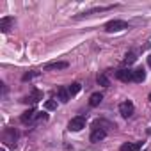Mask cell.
Segmentation results:
<instances>
[{
    "label": "cell",
    "mask_w": 151,
    "mask_h": 151,
    "mask_svg": "<svg viewBox=\"0 0 151 151\" xmlns=\"http://www.w3.org/2000/svg\"><path fill=\"white\" fill-rule=\"evenodd\" d=\"M124 29H128V23L123 22V20H112L105 25L107 32H119V30H124Z\"/></svg>",
    "instance_id": "1"
},
{
    "label": "cell",
    "mask_w": 151,
    "mask_h": 151,
    "mask_svg": "<svg viewBox=\"0 0 151 151\" xmlns=\"http://www.w3.org/2000/svg\"><path fill=\"white\" fill-rule=\"evenodd\" d=\"M84 126H86V117H82V116L73 117V119L69 121V124H68V128H69L71 132H80Z\"/></svg>",
    "instance_id": "2"
},
{
    "label": "cell",
    "mask_w": 151,
    "mask_h": 151,
    "mask_svg": "<svg viewBox=\"0 0 151 151\" xmlns=\"http://www.w3.org/2000/svg\"><path fill=\"white\" fill-rule=\"evenodd\" d=\"M119 112H121L123 117H130V116L133 114V103H132V101H123V103L119 105Z\"/></svg>",
    "instance_id": "3"
},
{
    "label": "cell",
    "mask_w": 151,
    "mask_h": 151,
    "mask_svg": "<svg viewBox=\"0 0 151 151\" xmlns=\"http://www.w3.org/2000/svg\"><path fill=\"white\" fill-rule=\"evenodd\" d=\"M116 77H117L121 82H132V80H133V71H130V69H119V71L116 73Z\"/></svg>",
    "instance_id": "4"
},
{
    "label": "cell",
    "mask_w": 151,
    "mask_h": 151,
    "mask_svg": "<svg viewBox=\"0 0 151 151\" xmlns=\"http://www.w3.org/2000/svg\"><path fill=\"white\" fill-rule=\"evenodd\" d=\"M4 142H9V144H14V140H16V137H18V133H16V130L14 128H7L6 132H4Z\"/></svg>",
    "instance_id": "5"
},
{
    "label": "cell",
    "mask_w": 151,
    "mask_h": 151,
    "mask_svg": "<svg viewBox=\"0 0 151 151\" xmlns=\"http://www.w3.org/2000/svg\"><path fill=\"white\" fill-rule=\"evenodd\" d=\"M39 100H43V93H41V91H37V89H34V91H32V94H30V96H27L23 101H25V103H37Z\"/></svg>",
    "instance_id": "6"
},
{
    "label": "cell",
    "mask_w": 151,
    "mask_h": 151,
    "mask_svg": "<svg viewBox=\"0 0 151 151\" xmlns=\"http://www.w3.org/2000/svg\"><path fill=\"white\" fill-rule=\"evenodd\" d=\"M105 135H107V133H105L101 128H94L93 133H91V142H100V140L105 139Z\"/></svg>",
    "instance_id": "7"
},
{
    "label": "cell",
    "mask_w": 151,
    "mask_h": 151,
    "mask_svg": "<svg viewBox=\"0 0 151 151\" xmlns=\"http://www.w3.org/2000/svg\"><path fill=\"white\" fill-rule=\"evenodd\" d=\"M13 23H14L13 18H2V20H0V30H2V32H9Z\"/></svg>",
    "instance_id": "8"
},
{
    "label": "cell",
    "mask_w": 151,
    "mask_h": 151,
    "mask_svg": "<svg viewBox=\"0 0 151 151\" xmlns=\"http://www.w3.org/2000/svg\"><path fill=\"white\" fill-rule=\"evenodd\" d=\"M101 100H103V94L94 93V94H91V98H89V105H91V107H98V105L101 103Z\"/></svg>",
    "instance_id": "9"
},
{
    "label": "cell",
    "mask_w": 151,
    "mask_h": 151,
    "mask_svg": "<svg viewBox=\"0 0 151 151\" xmlns=\"http://www.w3.org/2000/svg\"><path fill=\"white\" fill-rule=\"evenodd\" d=\"M64 68H68V62H50V64L45 66L46 71H50V69H64Z\"/></svg>",
    "instance_id": "10"
},
{
    "label": "cell",
    "mask_w": 151,
    "mask_h": 151,
    "mask_svg": "<svg viewBox=\"0 0 151 151\" xmlns=\"http://www.w3.org/2000/svg\"><path fill=\"white\" fill-rule=\"evenodd\" d=\"M57 96H59V100H60L62 103H66V101L69 100V93H68V89H64V87H59V89H57Z\"/></svg>",
    "instance_id": "11"
},
{
    "label": "cell",
    "mask_w": 151,
    "mask_h": 151,
    "mask_svg": "<svg viewBox=\"0 0 151 151\" xmlns=\"http://www.w3.org/2000/svg\"><path fill=\"white\" fill-rule=\"evenodd\" d=\"M144 78H146L144 69H135L133 71V82H144Z\"/></svg>",
    "instance_id": "12"
},
{
    "label": "cell",
    "mask_w": 151,
    "mask_h": 151,
    "mask_svg": "<svg viewBox=\"0 0 151 151\" xmlns=\"http://www.w3.org/2000/svg\"><path fill=\"white\" fill-rule=\"evenodd\" d=\"M34 116H36V110H34V109H30V110H27V112H23V116H22V121H23V123H29V121H34Z\"/></svg>",
    "instance_id": "13"
},
{
    "label": "cell",
    "mask_w": 151,
    "mask_h": 151,
    "mask_svg": "<svg viewBox=\"0 0 151 151\" xmlns=\"http://www.w3.org/2000/svg\"><path fill=\"white\" fill-rule=\"evenodd\" d=\"M80 89H82L80 84H71V86L68 87V93H69V96H75V94H78V93H80Z\"/></svg>",
    "instance_id": "14"
},
{
    "label": "cell",
    "mask_w": 151,
    "mask_h": 151,
    "mask_svg": "<svg viewBox=\"0 0 151 151\" xmlns=\"http://www.w3.org/2000/svg\"><path fill=\"white\" fill-rule=\"evenodd\" d=\"M139 147H140L139 142H137V144H130V142H126V144L121 146V151H137Z\"/></svg>",
    "instance_id": "15"
},
{
    "label": "cell",
    "mask_w": 151,
    "mask_h": 151,
    "mask_svg": "<svg viewBox=\"0 0 151 151\" xmlns=\"http://www.w3.org/2000/svg\"><path fill=\"white\" fill-rule=\"evenodd\" d=\"M96 80H98V84L103 86V87H109V86H110V82H109V78L105 77V75H98V78H96Z\"/></svg>",
    "instance_id": "16"
},
{
    "label": "cell",
    "mask_w": 151,
    "mask_h": 151,
    "mask_svg": "<svg viewBox=\"0 0 151 151\" xmlns=\"http://www.w3.org/2000/svg\"><path fill=\"white\" fill-rule=\"evenodd\" d=\"M46 119H48L46 112H36V116H34V121L36 123H41V121H46Z\"/></svg>",
    "instance_id": "17"
},
{
    "label": "cell",
    "mask_w": 151,
    "mask_h": 151,
    "mask_svg": "<svg viewBox=\"0 0 151 151\" xmlns=\"http://www.w3.org/2000/svg\"><path fill=\"white\" fill-rule=\"evenodd\" d=\"M45 109H46V110H55V109H57V101H55V100H48V101L45 103Z\"/></svg>",
    "instance_id": "18"
},
{
    "label": "cell",
    "mask_w": 151,
    "mask_h": 151,
    "mask_svg": "<svg viewBox=\"0 0 151 151\" xmlns=\"http://www.w3.org/2000/svg\"><path fill=\"white\" fill-rule=\"evenodd\" d=\"M132 62H135V55H133V53H128V55L124 57L123 64H132Z\"/></svg>",
    "instance_id": "19"
},
{
    "label": "cell",
    "mask_w": 151,
    "mask_h": 151,
    "mask_svg": "<svg viewBox=\"0 0 151 151\" xmlns=\"http://www.w3.org/2000/svg\"><path fill=\"white\" fill-rule=\"evenodd\" d=\"M34 77H37V73H27L25 77H23V80H30V78H34Z\"/></svg>",
    "instance_id": "20"
},
{
    "label": "cell",
    "mask_w": 151,
    "mask_h": 151,
    "mask_svg": "<svg viewBox=\"0 0 151 151\" xmlns=\"http://www.w3.org/2000/svg\"><path fill=\"white\" fill-rule=\"evenodd\" d=\"M149 66H151V57H149Z\"/></svg>",
    "instance_id": "21"
},
{
    "label": "cell",
    "mask_w": 151,
    "mask_h": 151,
    "mask_svg": "<svg viewBox=\"0 0 151 151\" xmlns=\"http://www.w3.org/2000/svg\"><path fill=\"white\" fill-rule=\"evenodd\" d=\"M149 101H151V94H149Z\"/></svg>",
    "instance_id": "22"
},
{
    "label": "cell",
    "mask_w": 151,
    "mask_h": 151,
    "mask_svg": "<svg viewBox=\"0 0 151 151\" xmlns=\"http://www.w3.org/2000/svg\"><path fill=\"white\" fill-rule=\"evenodd\" d=\"M0 151H6V149H0Z\"/></svg>",
    "instance_id": "23"
}]
</instances>
